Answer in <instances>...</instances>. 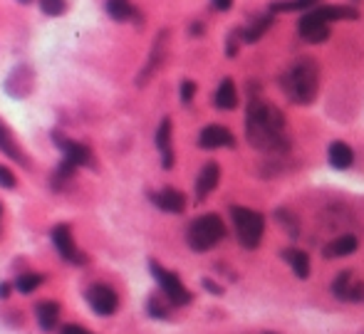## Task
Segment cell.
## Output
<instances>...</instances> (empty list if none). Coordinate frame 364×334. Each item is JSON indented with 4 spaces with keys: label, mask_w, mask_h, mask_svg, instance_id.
<instances>
[{
    "label": "cell",
    "mask_w": 364,
    "mask_h": 334,
    "mask_svg": "<svg viewBox=\"0 0 364 334\" xmlns=\"http://www.w3.org/2000/svg\"><path fill=\"white\" fill-rule=\"evenodd\" d=\"M245 136L258 152L283 154L288 152L285 116L275 105L263 100H253L245 114Z\"/></svg>",
    "instance_id": "1"
},
{
    "label": "cell",
    "mask_w": 364,
    "mask_h": 334,
    "mask_svg": "<svg viewBox=\"0 0 364 334\" xmlns=\"http://www.w3.org/2000/svg\"><path fill=\"white\" fill-rule=\"evenodd\" d=\"M285 94L295 105H312L320 89V65L312 58H300L280 79Z\"/></svg>",
    "instance_id": "2"
},
{
    "label": "cell",
    "mask_w": 364,
    "mask_h": 334,
    "mask_svg": "<svg viewBox=\"0 0 364 334\" xmlns=\"http://www.w3.org/2000/svg\"><path fill=\"white\" fill-rule=\"evenodd\" d=\"M223 238H226V225H223V220L218 218L216 213L198 215V218L189 225V230H186L189 248L196 253L211 250V248H216Z\"/></svg>",
    "instance_id": "3"
},
{
    "label": "cell",
    "mask_w": 364,
    "mask_h": 334,
    "mask_svg": "<svg viewBox=\"0 0 364 334\" xmlns=\"http://www.w3.org/2000/svg\"><path fill=\"white\" fill-rule=\"evenodd\" d=\"M231 218H233V225H236L238 243H241L243 248H248V250L258 248L260 241H263V230H265L263 215L253 208H245V206H233Z\"/></svg>",
    "instance_id": "4"
},
{
    "label": "cell",
    "mask_w": 364,
    "mask_h": 334,
    "mask_svg": "<svg viewBox=\"0 0 364 334\" xmlns=\"http://www.w3.org/2000/svg\"><path fill=\"white\" fill-rule=\"evenodd\" d=\"M149 270H151L154 280L159 282V288H161V295L169 300L174 307H181V305H189L191 302V293L186 288L184 282L179 280V275L174 272L164 270V267L159 265L156 260H149Z\"/></svg>",
    "instance_id": "5"
},
{
    "label": "cell",
    "mask_w": 364,
    "mask_h": 334,
    "mask_svg": "<svg viewBox=\"0 0 364 334\" xmlns=\"http://www.w3.org/2000/svg\"><path fill=\"white\" fill-rule=\"evenodd\" d=\"M50 238H53V246L55 250L60 253V258L67 262H72V265H85L87 262V255L77 248V243H74L72 238V230H69V225L60 223L53 228V233H50Z\"/></svg>",
    "instance_id": "6"
},
{
    "label": "cell",
    "mask_w": 364,
    "mask_h": 334,
    "mask_svg": "<svg viewBox=\"0 0 364 334\" xmlns=\"http://www.w3.org/2000/svg\"><path fill=\"white\" fill-rule=\"evenodd\" d=\"M85 298H87V305H90L100 317H109V314H114L116 307H119V298H116V293L109 285H92V288H87Z\"/></svg>",
    "instance_id": "7"
},
{
    "label": "cell",
    "mask_w": 364,
    "mask_h": 334,
    "mask_svg": "<svg viewBox=\"0 0 364 334\" xmlns=\"http://www.w3.org/2000/svg\"><path fill=\"white\" fill-rule=\"evenodd\" d=\"M297 32H300L302 40L310 42V45H320V42H325L330 37V22L317 11L305 13L302 20L297 22Z\"/></svg>",
    "instance_id": "8"
},
{
    "label": "cell",
    "mask_w": 364,
    "mask_h": 334,
    "mask_svg": "<svg viewBox=\"0 0 364 334\" xmlns=\"http://www.w3.org/2000/svg\"><path fill=\"white\" fill-rule=\"evenodd\" d=\"M332 295L344 302H364V282L357 280L352 270H344L335 277Z\"/></svg>",
    "instance_id": "9"
},
{
    "label": "cell",
    "mask_w": 364,
    "mask_h": 334,
    "mask_svg": "<svg viewBox=\"0 0 364 334\" xmlns=\"http://www.w3.org/2000/svg\"><path fill=\"white\" fill-rule=\"evenodd\" d=\"M53 141L58 144L60 149H62L65 154V161L74 163V166H90L92 163V152L85 147V144H79V141H69V139H62V136L55 131L53 134Z\"/></svg>",
    "instance_id": "10"
},
{
    "label": "cell",
    "mask_w": 364,
    "mask_h": 334,
    "mask_svg": "<svg viewBox=\"0 0 364 334\" xmlns=\"http://www.w3.org/2000/svg\"><path fill=\"white\" fill-rule=\"evenodd\" d=\"M198 147L201 149H223V147H236V136L226 129V126L211 124L198 134Z\"/></svg>",
    "instance_id": "11"
},
{
    "label": "cell",
    "mask_w": 364,
    "mask_h": 334,
    "mask_svg": "<svg viewBox=\"0 0 364 334\" xmlns=\"http://www.w3.org/2000/svg\"><path fill=\"white\" fill-rule=\"evenodd\" d=\"M32 84H35V74L30 72V67L20 65V67L13 69L11 77H8L6 92L11 94V97H18V100H22V97H27V94H30Z\"/></svg>",
    "instance_id": "12"
},
{
    "label": "cell",
    "mask_w": 364,
    "mask_h": 334,
    "mask_svg": "<svg viewBox=\"0 0 364 334\" xmlns=\"http://www.w3.org/2000/svg\"><path fill=\"white\" fill-rule=\"evenodd\" d=\"M218 181H221V166L218 163H206V166L201 168L198 178H196V199L203 201L216 191Z\"/></svg>",
    "instance_id": "13"
},
{
    "label": "cell",
    "mask_w": 364,
    "mask_h": 334,
    "mask_svg": "<svg viewBox=\"0 0 364 334\" xmlns=\"http://www.w3.org/2000/svg\"><path fill=\"white\" fill-rule=\"evenodd\" d=\"M151 201L156 208L166 211V213H184L186 208V196L176 188H164L159 194H151Z\"/></svg>",
    "instance_id": "14"
},
{
    "label": "cell",
    "mask_w": 364,
    "mask_h": 334,
    "mask_svg": "<svg viewBox=\"0 0 364 334\" xmlns=\"http://www.w3.org/2000/svg\"><path fill=\"white\" fill-rule=\"evenodd\" d=\"M357 246H359L357 235L342 233V235H337V238H332V241L325 246V258H330V260H335V258H347V255H352V253L357 250Z\"/></svg>",
    "instance_id": "15"
},
{
    "label": "cell",
    "mask_w": 364,
    "mask_h": 334,
    "mask_svg": "<svg viewBox=\"0 0 364 334\" xmlns=\"http://www.w3.org/2000/svg\"><path fill=\"white\" fill-rule=\"evenodd\" d=\"M156 149L161 154V163L164 168L174 166V147H171V119H161L156 129Z\"/></svg>",
    "instance_id": "16"
},
{
    "label": "cell",
    "mask_w": 364,
    "mask_h": 334,
    "mask_svg": "<svg viewBox=\"0 0 364 334\" xmlns=\"http://www.w3.org/2000/svg\"><path fill=\"white\" fill-rule=\"evenodd\" d=\"M0 152L6 154L8 159H13V161H18L20 166H27L25 152L20 149V144L15 141V136L11 134V129L3 124V119H0Z\"/></svg>",
    "instance_id": "17"
},
{
    "label": "cell",
    "mask_w": 364,
    "mask_h": 334,
    "mask_svg": "<svg viewBox=\"0 0 364 334\" xmlns=\"http://www.w3.org/2000/svg\"><path fill=\"white\" fill-rule=\"evenodd\" d=\"M35 319L40 324L43 332H53L60 322V305L53 302V300H45L35 307Z\"/></svg>",
    "instance_id": "18"
},
{
    "label": "cell",
    "mask_w": 364,
    "mask_h": 334,
    "mask_svg": "<svg viewBox=\"0 0 364 334\" xmlns=\"http://www.w3.org/2000/svg\"><path fill=\"white\" fill-rule=\"evenodd\" d=\"M166 37H169V32H161V35L156 37V42H154V47H151V55H149L147 67H144L142 77H139V84H147V79L151 77V74L156 72L159 65H161V60H164V50H166Z\"/></svg>",
    "instance_id": "19"
},
{
    "label": "cell",
    "mask_w": 364,
    "mask_h": 334,
    "mask_svg": "<svg viewBox=\"0 0 364 334\" xmlns=\"http://www.w3.org/2000/svg\"><path fill=\"white\" fill-rule=\"evenodd\" d=\"M213 102H216L218 109H226V112H231V109H236L238 107V89H236V84H233L231 77H226L221 84H218Z\"/></svg>",
    "instance_id": "20"
},
{
    "label": "cell",
    "mask_w": 364,
    "mask_h": 334,
    "mask_svg": "<svg viewBox=\"0 0 364 334\" xmlns=\"http://www.w3.org/2000/svg\"><path fill=\"white\" fill-rule=\"evenodd\" d=\"M328 159H330V163H332L335 168L344 171V168L352 166L354 152H352V147H349V144H344V141H332V144H330Z\"/></svg>",
    "instance_id": "21"
},
{
    "label": "cell",
    "mask_w": 364,
    "mask_h": 334,
    "mask_svg": "<svg viewBox=\"0 0 364 334\" xmlns=\"http://www.w3.org/2000/svg\"><path fill=\"white\" fill-rule=\"evenodd\" d=\"M283 258H285L288 265L292 267L295 277H300V280L310 277V255H307L305 250H297V248H288V250H283Z\"/></svg>",
    "instance_id": "22"
},
{
    "label": "cell",
    "mask_w": 364,
    "mask_h": 334,
    "mask_svg": "<svg viewBox=\"0 0 364 334\" xmlns=\"http://www.w3.org/2000/svg\"><path fill=\"white\" fill-rule=\"evenodd\" d=\"M322 18L328 22H337V20H357L359 13L354 8H347V6H322V8H315Z\"/></svg>",
    "instance_id": "23"
},
{
    "label": "cell",
    "mask_w": 364,
    "mask_h": 334,
    "mask_svg": "<svg viewBox=\"0 0 364 334\" xmlns=\"http://www.w3.org/2000/svg\"><path fill=\"white\" fill-rule=\"evenodd\" d=\"M320 0H275L270 3V11L273 13H295V11H310L315 8Z\"/></svg>",
    "instance_id": "24"
},
{
    "label": "cell",
    "mask_w": 364,
    "mask_h": 334,
    "mask_svg": "<svg viewBox=\"0 0 364 334\" xmlns=\"http://www.w3.org/2000/svg\"><path fill=\"white\" fill-rule=\"evenodd\" d=\"M270 22H273V18H270V15L258 18V20L253 22V25L245 27V30H243V42H248V45H253V42H258L260 37H263L265 32H268Z\"/></svg>",
    "instance_id": "25"
},
{
    "label": "cell",
    "mask_w": 364,
    "mask_h": 334,
    "mask_svg": "<svg viewBox=\"0 0 364 334\" xmlns=\"http://www.w3.org/2000/svg\"><path fill=\"white\" fill-rule=\"evenodd\" d=\"M107 13H109L114 20L124 22L134 15V6L129 0H107Z\"/></svg>",
    "instance_id": "26"
},
{
    "label": "cell",
    "mask_w": 364,
    "mask_h": 334,
    "mask_svg": "<svg viewBox=\"0 0 364 334\" xmlns=\"http://www.w3.org/2000/svg\"><path fill=\"white\" fill-rule=\"evenodd\" d=\"M40 285H43V275H37V272H25V275H20L15 280V290L18 293H22V295L35 293Z\"/></svg>",
    "instance_id": "27"
},
{
    "label": "cell",
    "mask_w": 364,
    "mask_h": 334,
    "mask_svg": "<svg viewBox=\"0 0 364 334\" xmlns=\"http://www.w3.org/2000/svg\"><path fill=\"white\" fill-rule=\"evenodd\" d=\"M74 171H77V166H74V163H69V161H65V159H62V163L58 166V171L53 173V186H55V188H62L67 181H72Z\"/></svg>",
    "instance_id": "28"
},
{
    "label": "cell",
    "mask_w": 364,
    "mask_h": 334,
    "mask_svg": "<svg viewBox=\"0 0 364 334\" xmlns=\"http://www.w3.org/2000/svg\"><path fill=\"white\" fill-rule=\"evenodd\" d=\"M147 307H149V314L151 317H159V319H164V317H169V307H171V302L169 300H161V298H151L147 302Z\"/></svg>",
    "instance_id": "29"
},
{
    "label": "cell",
    "mask_w": 364,
    "mask_h": 334,
    "mask_svg": "<svg viewBox=\"0 0 364 334\" xmlns=\"http://www.w3.org/2000/svg\"><path fill=\"white\" fill-rule=\"evenodd\" d=\"M40 8H43L45 15H62L67 3L65 0H40Z\"/></svg>",
    "instance_id": "30"
},
{
    "label": "cell",
    "mask_w": 364,
    "mask_h": 334,
    "mask_svg": "<svg viewBox=\"0 0 364 334\" xmlns=\"http://www.w3.org/2000/svg\"><path fill=\"white\" fill-rule=\"evenodd\" d=\"M194 94H196V84L191 82V79H184V82H181V102H184V105H191Z\"/></svg>",
    "instance_id": "31"
},
{
    "label": "cell",
    "mask_w": 364,
    "mask_h": 334,
    "mask_svg": "<svg viewBox=\"0 0 364 334\" xmlns=\"http://www.w3.org/2000/svg\"><path fill=\"white\" fill-rule=\"evenodd\" d=\"M0 186H3V188H15V186H18L15 173H13L11 168L0 166Z\"/></svg>",
    "instance_id": "32"
},
{
    "label": "cell",
    "mask_w": 364,
    "mask_h": 334,
    "mask_svg": "<svg viewBox=\"0 0 364 334\" xmlns=\"http://www.w3.org/2000/svg\"><path fill=\"white\" fill-rule=\"evenodd\" d=\"M278 220H280V225H288V230H290V235H292V238H295V235H297V225L292 223L290 213H288V211H278Z\"/></svg>",
    "instance_id": "33"
},
{
    "label": "cell",
    "mask_w": 364,
    "mask_h": 334,
    "mask_svg": "<svg viewBox=\"0 0 364 334\" xmlns=\"http://www.w3.org/2000/svg\"><path fill=\"white\" fill-rule=\"evenodd\" d=\"M211 3L216 11H231V6H233V0H211Z\"/></svg>",
    "instance_id": "34"
},
{
    "label": "cell",
    "mask_w": 364,
    "mask_h": 334,
    "mask_svg": "<svg viewBox=\"0 0 364 334\" xmlns=\"http://www.w3.org/2000/svg\"><path fill=\"white\" fill-rule=\"evenodd\" d=\"M11 290H15V282H3V285H0V298L6 300V298H11Z\"/></svg>",
    "instance_id": "35"
},
{
    "label": "cell",
    "mask_w": 364,
    "mask_h": 334,
    "mask_svg": "<svg viewBox=\"0 0 364 334\" xmlns=\"http://www.w3.org/2000/svg\"><path fill=\"white\" fill-rule=\"evenodd\" d=\"M62 334H90L85 327H74V324H69V327L62 329Z\"/></svg>",
    "instance_id": "36"
},
{
    "label": "cell",
    "mask_w": 364,
    "mask_h": 334,
    "mask_svg": "<svg viewBox=\"0 0 364 334\" xmlns=\"http://www.w3.org/2000/svg\"><path fill=\"white\" fill-rule=\"evenodd\" d=\"M203 285H206V288H208V290H211V293H213V295H221V288H216V285H213V282H211V280H203Z\"/></svg>",
    "instance_id": "37"
},
{
    "label": "cell",
    "mask_w": 364,
    "mask_h": 334,
    "mask_svg": "<svg viewBox=\"0 0 364 334\" xmlns=\"http://www.w3.org/2000/svg\"><path fill=\"white\" fill-rule=\"evenodd\" d=\"M0 218H3V206H0Z\"/></svg>",
    "instance_id": "38"
},
{
    "label": "cell",
    "mask_w": 364,
    "mask_h": 334,
    "mask_svg": "<svg viewBox=\"0 0 364 334\" xmlns=\"http://www.w3.org/2000/svg\"><path fill=\"white\" fill-rule=\"evenodd\" d=\"M20 3H30V0H20Z\"/></svg>",
    "instance_id": "39"
}]
</instances>
